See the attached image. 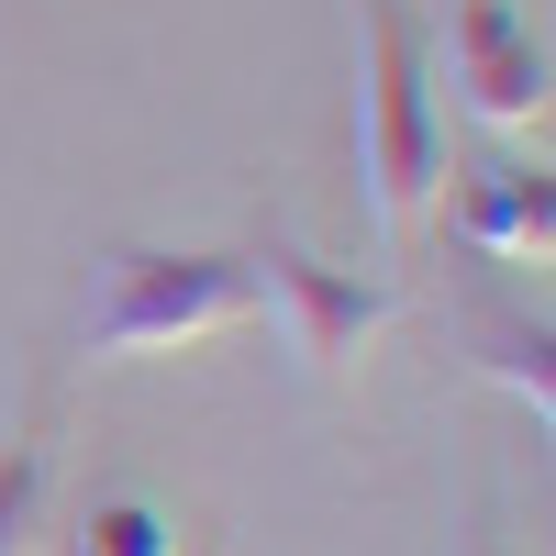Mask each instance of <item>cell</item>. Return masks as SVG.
Returning <instances> with one entry per match:
<instances>
[{
	"mask_svg": "<svg viewBox=\"0 0 556 556\" xmlns=\"http://www.w3.org/2000/svg\"><path fill=\"white\" fill-rule=\"evenodd\" d=\"M479 556H490V545H479Z\"/></svg>",
	"mask_w": 556,
	"mask_h": 556,
	"instance_id": "cell-9",
	"label": "cell"
},
{
	"mask_svg": "<svg viewBox=\"0 0 556 556\" xmlns=\"http://www.w3.org/2000/svg\"><path fill=\"white\" fill-rule=\"evenodd\" d=\"M479 379L513 390L534 424H556V345H545V323H490L479 334Z\"/></svg>",
	"mask_w": 556,
	"mask_h": 556,
	"instance_id": "cell-7",
	"label": "cell"
},
{
	"mask_svg": "<svg viewBox=\"0 0 556 556\" xmlns=\"http://www.w3.org/2000/svg\"><path fill=\"white\" fill-rule=\"evenodd\" d=\"M456 223V245L490 267H545L556 256V178L545 167H479L456 201H434Z\"/></svg>",
	"mask_w": 556,
	"mask_h": 556,
	"instance_id": "cell-5",
	"label": "cell"
},
{
	"mask_svg": "<svg viewBox=\"0 0 556 556\" xmlns=\"http://www.w3.org/2000/svg\"><path fill=\"white\" fill-rule=\"evenodd\" d=\"M45 490H56V445H45V424L23 412V424H0V556H34Z\"/></svg>",
	"mask_w": 556,
	"mask_h": 556,
	"instance_id": "cell-6",
	"label": "cell"
},
{
	"mask_svg": "<svg viewBox=\"0 0 556 556\" xmlns=\"http://www.w3.org/2000/svg\"><path fill=\"white\" fill-rule=\"evenodd\" d=\"M445 101H434V23L412 0H356V201L379 256H401L445 201Z\"/></svg>",
	"mask_w": 556,
	"mask_h": 556,
	"instance_id": "cell-1",
	"label": "cell"
},
{
	"mask_svg": "<svg viewBox=\"0 0 556 556\" xmlns=\"http://www.w3.org/2000/svg\"><path fill=\"white\" fill-rule=\"evenodd\" d=\"M78 556H178V523L156 513V501H101V513L78 523Z\"/></svg>",
	"mask_w": 556,
	"mask_h": 556,
	"instance_id": "cell-8",
	"label": "cell"
},
{
	"mask_svg": "<svg viewBox=\"0 0 556 556\" xmlns=\"http://www.w3.org/2000/svg\"><path fill=\"white\" fill-rule=\"evenodd\" d=\"M434 89H456V112L490 123V134H545V101H556L545 34L513 12V0H445Z\"/></svg>",
	"mask_w": 556,
	"mask_h": 556,
	"instance_id": "cell-4",
	"label": "cell"
},
{
	"mask_svg": "<svg viewBox=\"0 0 556 556\" xmlns=\"http://www.w3.org/2000/svg\"><path fill=\"white\" fill-rule=\"evenodd\" d=\"M256 312V267L223 245H123L101 256V290L78 312V356L89 367H134V356H178L212 345Z\"/></svg>",
	"mask_w": 556,
	"mask_h": 556,
	"instance_id": "cell-2",
	"label": "cell"
},
{
	"mask_svg": "<svg viewBox=\"0 0 556 556\" xmlns=\"http://www.w3.org/2000/svg\"><path fill=\"white\" fill-rule=\"evenodd\" d=\"M245 267H256V312H278V345H290L301 379H356L367 345L401 323V290H390V278L323 267L290 223H267V235L245 245Z\"/></svg>",
	"mask_w": 556,
	"mask_h": 556,
	"instance_id": "cell-3",
	"label": "cell"
}]
</instances>
